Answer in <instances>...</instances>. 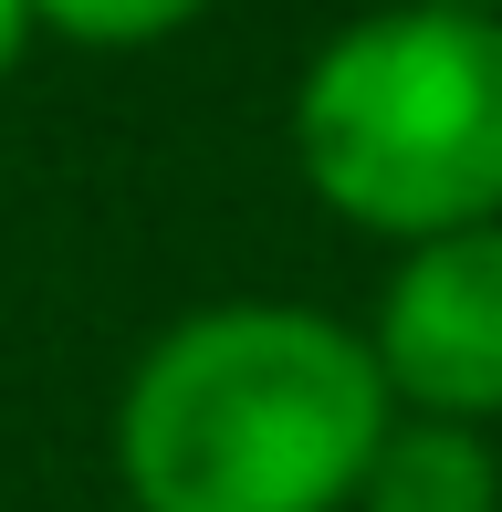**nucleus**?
Returning a JSON list of instances; mask_svg holds the SVG:
<instances>
[{"mask_svg":"<svg viewBox=\"0 0 502 512\" xmlns=\"http://www.w3.org/2000/svg\"><path fill=\"white\" fill-rule=\"evenodd\" d=\"M387 418L367 324L231 293L136 345L116 387V492L136 512H356Z\"/></svg>","mask_w":502,"mask_h":512,"instance_id":"nucleus-1","label":"nucleus"},{"mask_svg":"<svg viewBox=\"0 0 502 512\" xmlns=\"http://www.w3.org/2000/svg\"><path fill=\"white\" fill-rule=\"evenodd\" d=\"M356 512H502V450L492 429H461V418H387L367 481H356Z\"/></svg>","mask_w":502,"mask_h":512,"instance_id":"nucleus-4","label":"nucleus"},{"mask_svg":"<svg viewBox=\"0 0 502 512\" xmlns=\"http://www.w3.org/2000/svg\"><path fill=\"white\" fill-rule=\"evenodd\" d=\"M293 168L367 241H450L502 220V21L387 0L293 74Z\"/></svg>","mask_w":502,"mask_h":512,"instance_id":"nucleus-2","label":"nucleus"},{"mask_svg":"<svg viewBox=\"0 0 502 512\" xmlns=\"http://www.w3.org/2000/svg\"><path fill=\"white\" fill-rule=\"evenodd\" d=\"M440 11H482V21H502V0H440Z\"/></svg>","mask_w":502,"mask_h":512,"instance_id":"nucleus-7","label":"nucleus"},{"mask_svg":"<svg viewBox=\"0 0 502 512\" xmlns=\"http://www.w3.org/2000/svg\"><path fill=\"white\" fill-rule=\"evenodd\" d=\"M210 0H32V32L84 42V53H147V42L189 32Z\"/></svg>","mask_w":502,"mask_h":512,"instance_id":"nucleus-5","label":"nucleus"},{"mask_svg":"<svg viewBox=\"0 0 502 512\" xmlns=\"http://www.w3.org/2000/svg\"><path fill=\"white\" fill-rule=\"evenodd\" d=\"M367 345L408 418L492 429L502 418V220L398 251V272L367 314Z\"/></svg>","mask_w":502,"mask_h":512,"instance_id":"nucleus-3","label":"nucleus"},{"mask_svg":"<svg viewBox=\"0 0 502 512\" xmlns=\"http://www.w3.org/2000/svg\"><path fill=\"white\" fill-rule=\"evenodd\" d=\"M21 53H32V0H0V84L21 74Z\"/></svg>","mask_w":502,"mask_h":512,"instance_id":"nucleus-6","label":"nucleus"}]
</instances>
